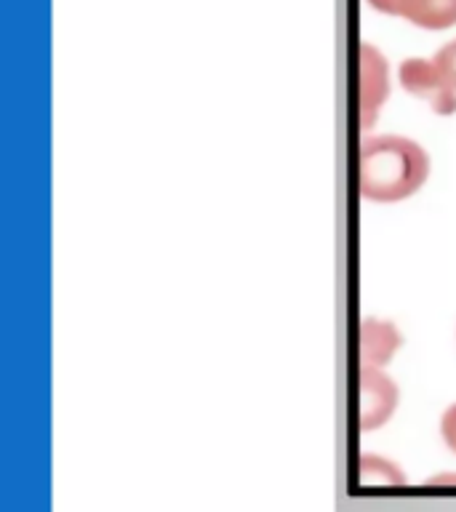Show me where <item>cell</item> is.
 I'll return each instance as SVG.
<instances>
[{"mask_svg": "<svg viewBox=\"0 0 456 512\" xmlns=\"http://www.w3.org/2000/svg\"><path fill=\"white\" fill-rule=\"evenodd\" d=\"M430 155L406 136H371L358 152V192L374 203H398L422 190Z\"/></svg>", "mask_w": 456, "mask_h": 512, "instance_id": "cell-1", "label": "cell"}, {"mask_svg": "<svg viewBox=\"0 0 456 512\" xmlns=\"http://www.w3.org/2000/svg\"><path fill=\"white\" fill-rule=\"evenodd\" d=\"M400 390L392 376L382 368H360L358 379V427L360 432H374L390 422L398 408Z\"/></svg>", "mask_w": 456, "mask_h": 512, "instance_id": "cell-2", "label": "cell"}, {"mask_svg": "<svg viewBox=\"0 0 456 512\" xmlns=\"http://www.w3.org/2000/svg\"><path fill=\"white\" fill-rule=\"evenodd\" d=\"M390 96V72H387V59L379 48L371 43L358 46V112L360 126H374L376 115L382 104Z\"/></svg>", "mask_w": 456, "mask_h": 512, "instance_id": "cell-3", "label": "cell"}, {"mask_svg": "<svg viewBox=\"0 0 456 512\" xmlns=\"http://www.w3.org/2000/svg\"><path fill=\"white\" fill-rule=\"evenodd\" d=\"M398 78L400 86L406 88L411 96L430 104L432 112H438V115H454L456 112V91L440 78L432 59L430 62L427 59H406L400 64Z\"/></svg>", "mask_w": 456, "mask_h": 512, "instance_id": "cell-4", "label": "cell"}, {"mask_svg": "<svg viewBox=\"0 0 456 512\" xmlns=\"http://www.w3.org/2000/svg\"><path fill=\"white\" fill-rule=\"evenodd\" d=\"M368 6L422 30H448L456 24V0H368Z\"/></svg>", "mask_w": 456, "mask_h": 512, "instance_id": "cell-5", "label": "cell"}, {"mask_svg": "<svg viewBox=\"0 0 456 512\" xmlns=\"http://www.w3.org/2000/svg\"><path fill=\"white\" fill-rule=\"evenodd\" d=\"M403 334L392 320L366 318L358 328L360 368H384L403 347Z\"/></svg>", "mask_w": 456, "mask_h": 512, "instance_id": "cell-6", "label": "cell"}, {"mask_svg": "<svg viewBox=\"0 0 456 512\" xmlns=\"http://www.w3.org/2000/svg\"><path fill=\"white\" fill-rule=\"evenodd\" d=\"M360 480L363 483H376V486H403L406 475L400 472V467L390 459L382 456H363L360 459Z\"/></svg>", "mask_w": 456, "mask_h": 512, "instance_id": "cell-7", "label": "cell"}, {"mask_svg": "<svg viewBox=\"0 0 456 512\" xmlns=\"http://www.w3.org/2000/svg\"><path fill=\"white\" fill-rule=\"evenodd\" d=\"M432 64L435 70L440 72V78L446 80L448 86L456 91V40L446 43L443 48H438V54L432 56Z\"/></svg>", "mask_w": 456, "mask_h": 512, "instance_id": "cell-8", "label": "cell"}, {"mask_svg": "<svg viewBox=\"0 0 456 512\" xmlns=\"http://www.w3.org/2000/svg\"><path fill=\"white\" fill-rule=\"evenodd\" d=\"M430 483H456V475H438V478H432Z\"/></svg>", "mask_w": 456, "mask_h": 512, "instance_id": "cell-9", "label": "cell"}]
</instances>
